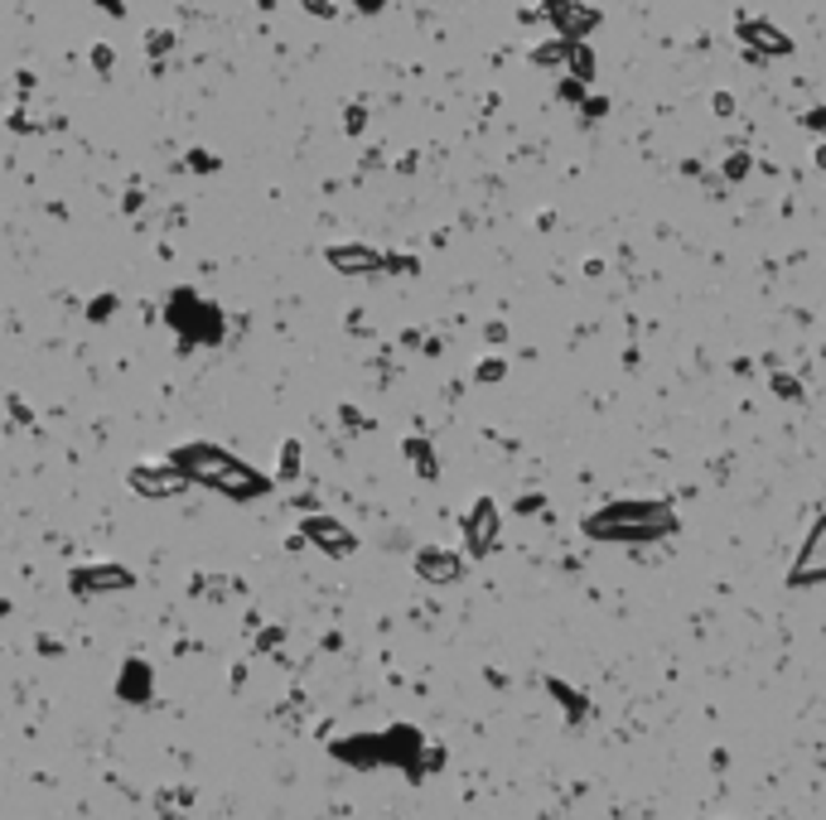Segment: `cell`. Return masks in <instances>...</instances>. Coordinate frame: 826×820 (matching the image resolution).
Listing matches in <instances>:
<instances>
[{"label": "cell", "instance_id": "1", "mask_svg": "<svg viewBox=\"0 0 826 820\" xmlns=\"http://www.w3.org/2000/svg\"><path fill=\"white\" fill-rule=\"evenodd\" d=\"M677 512L672 502L657 498H623V502H605L580 522V531L599 546H647V541H667L677 536Z\"/></svg>", "mask_w": 826, "mask_h": 820}, {"label": "cell", "instance_id": "2", "mask_svg": "<svg viewBox=\"0 0 826 820\" xmlns=\"http://www.w3.org/2000/svg\"><path fill=\"white\" fill-rule=\"evenodd\" d=\"M170 458L198 482V488H214V492H222V498H232V502H256V498L271 492V478H266L262 468H252L247 458L228 454V449H218V444L194 440V444L170 449Z\"/></svg>", "mask_w": 826, "mask_h": 820}, {"label": "cell", "instance_id": "3", "mask_svg": "<svg viewBox=\"0 0 826 820\" xmlns=\"http://www.w3.org/2000/svg\"><path fill=\"white\" fill-rule=\"evenodd\" d=\"M165 323L180 333V347H214V343H222V329H228L222 309L208 305L204 295H194L189 285L165 299Z\"/></svg>", "mask_w": 826, "mask_h": 820}, {"label": "cell", "instance_id": "4", "mask_svg": "<svg viewBox=\"0 0 826 820\" xmlns=\"http://www.w3.org/2000/svg\"><path fill=\"white\" fill-rule=\"evenodd\" d=\"M324 261H329L339 276L416 271V261H411V256H387V252H377V246H363V242H333V246H324Z\"/></svg>", "mask_w": 826, "mask_h": 820}, {"label": "cell", "instance_id": "5", "mask_svg": "<svg viewBox=\"0 0 826 820\" xmlns=\"http://www.w3.org/2000/svg\"><path fill=\"white\" fill-rule=\"evenodd\" d=\"M126 482H131V492H136V498H155V502L180 498V492L194 488V478H189L174 458H165V464H131L126 468Z\"/></svg>", "mask_w": 826, "mask_h": 820}, {"label": "cell", "instance_id": "6", "mask_svg": "<svg viewBox=\"0 0 826 820\" xmlns=\"http://www.w3.org/2000/svg\"><path fill=\"white\" fill-rule=\"evenodd\" d=\"M498 541H503V512H498L494 498H478L474 507L464 512V550L474 560L494 555Z\"/></svg>", "mask_w": 826, "mask_h": 820}, {"label": "cell", "instance_id": "7", "mask_svg": "<svg viewBox=\"0 0 826 820\" xmlns=\"http://www.w3.org/2000/svg\"><path fill=\"white\" fill-rule=\"evenodd\" d=\"M792 589H812V584H826V512L812 522V531L802 536V550L788 570Z\"/></svg>", "mask_w": 826, "mask_h": 820}, {"label": "cell", "instance_id": "8", "mask_svg": "<svg viewBox=\"0 0 826 820\" xmlns=\"http://www.w3.org/2000/svg\"><path fill=\"white\" fill-rule=\"evenodd\" d=\"M300 536H305L309 546H319L324 555H333V560H349L353 550H359V536H353L339 516H324V512H309L305 522H300Z\"/></svg>", "mask_w": 826, "mask_h": 820}, {"label": "cell", "instance_id": "9", "mask_svg": "<svg viewBox=\"0 0 826 820\" xmlns=\"http://www.w3.org/2000/svg\"><path fill=\"white\" fill-rule=\"evenodd\" d=\"M734 39L744 44V53H750L754 63H764V59H788V53H792L788 29H778L774 20H740Z\"/></svg>", "mask_w": 826, "mask_h": 820}, {"label": "cell", "instance_id": "10", "mask_svg": "<svg viewBox=\"0 0 826 820\" xmlns=\"http://www.w3.org/2000/svg\"><path fill=\"white\" fill-rule=\"evenodd\" d=\"M136 575L126 565H77L69 575V589L77 599H97V593H117V589H131Z\"/></svg>", "mask_w": 826, "mask_h": 820}, {"label": "cell", "instance_id": "11", "mask_svg": "<svg viewBox=\"0 0 826 820\" xmlns=\"http://www.w3.org/2000/svg\"><path fill=\"white\" fill-rule=\"evenodd\" d=\"M416 575L426 584H460L464 555H454V550H445V546H426V550H416Z\"/></svg>", "mask_w": 826, "mask_h": 820}, {"label": "cell", "instance_id": "12", "mask_svg": "<svg viewBox=\"0 0 826 820\" xmlns=\"http://www.w3.org/2000/svg\"><path fill=\"white\" fill-rule=\"evenodd\" d=\"M599 20H605V15H599L595 5H580V0H566V5L551 15V25H556V35H561V39L580 44V39H590V35H595V29H599Z\"/></svg>", "mask_w": 826, "mask_h": 820}, {"label": "cell", "instance_id": "13", "mask_svg": "<svg viewBox=\"0 0 826 820\" xmlns=\"http://www.w3.org/2000/svg\"><path fill=\"white\" fill-rule=\"evenodd\" d=\"M401 454H406V464L416 478H426V482L440 478V458H435V444L426 435H406V440H401Z\"/></svg>", "mask_w": 826, "mask_h": 820}, {"label": "cell", "instance_id": "14", "mask_svg": "<svg viewBox=\"0 0 826 820\" xmlns=\"http://www.w3.org/2000/svg\"><path fill=\"white\" fill-rule=\"evenodd\" d=\"M532 63H537V69H566V63H571V39H546V44H537V49H532Z\"/></svg>", "mask_w": 826, "mask_h": 820}, {"label": "cell", "instance_id": "15", "mask_svg": "<svg viewBox=\"0 0 826 820\" xmlns=\"http://www.w3.org/2000/svg\"><path fill=\"white\" fill-rule=\"evenodd\" d=\"M595 49H590V39H580V44H571V63H566V73L571 77H580V83H595Z\"/></svg>", "mask_w": 826, "mask_h": 820}, {"label": "cell", "instance_id": "16", "mask_svg": "<svg viewBox=\"0 0 826 820\" xmlns=\"http://www.w3.org/2000/svg\"><path fill=\"white\" fill-rule=\"evenodd\" d=\"M503 377H508V357H503V353H488L484 363L474 367V381H478V387H494V381H503Z\"/></svg>", "mask_w": 826, "mask_h": 820}, {"label": "cell", "instance_id": "17", "mask_svg": "<svg viewBox=\"0 0 826 820\" xmlns=\"http://www.w3.org/2000/svg\"><path fill=\"white\" fill-rule=\"evenodd\" d=\"M276 478H281V482L300 478V440H286L281 444V468H276Z\"/></svg>", "mask_w": 826, "mask_h": 820}, {"label": "cell", "instance_id": "18", "mask_svg": "<svg viewBox=\"0 0 826 820\" xmlns=\"http://www.w3.org/2000/svg\"><path fill=\"white\" fill-rule=\"evenodd\" d=\"M774 391H778V401H802V381L792 372H774Z\"/></svg>", "mask_w": 826, "mask_h": 820}, {"label": "cell", "instance_id": "19", "mask_svg": "<svg viewBox=\"0 0 826 820\" xmlns=\"http://www.w3.org/2000/svg\"><path fill=\"white\" fill-rule=\"evenodd\" d=\"M93 69H97V77L117 73V53H111V44H93Z\"/></svg>", "mask_w": 826, "mask_h": 820}, {"label": "cell", "instance_id": "20", "mask_svg": "<svg viewBox=\"0 0 826 820\" xmlns=\"http://www.w3.org/2000/svg\"><path fill=\"white\" fill-rule=\"evenodd\" d=\"M744 174H750V150H734L730 160H725V179H734V184H740Z\"/></svg>", "mask_w": 826, "mask_h": 820}, {"label": "cell", "instance_id": "21", "mask_svg": "<svg viewBox=\"0 0 826 820\" xmlns=\"http://www.w3.org/2000/svg\"><path fill=\"white\" fill-rule=\"evenodd\" d=\"M802 131H812V136H826V107L802 111Z\"/></svg>", "mask_w": 826, "mask_h": 820}, {"label": "cell", "instance_id": "22", "mask_svg": "<svg viewBox=\"0 0 826 820\" xmlns=\"http://www.w3.org/2000/svg\"><path fill=\"white\" fill-rule=\"evenodd\" d=\"M170 44H174L170 29H160V35L150 29V35H145V53H150V59H155V53H170Z\"/></svg>", "mask_w": 826, "mask_h": 820}, {"label": "cell", "instance_id": "23", "mask_svg": "<svg viewBox=\"0 0 826 820\" xmlns=\"http://www.w3.org/2000/svg\"><path fill=\"white\" fill-rule=\"evenodd\" d=\"M111 309H117V295H97L93 305H87V319H93V323H102Z\"/></svg>", "mask_w": 826, "mask_h": 820}, {"label": "cell", "instance_id": "24", "mask_svg": "<svg viewBox=\"0 0 826 820\" xmlns=\"http://www.w3.org/2000/svg\"><path fill=\"white\" fill-rule=\"evenodd\" d=\"M300 10L305 15H315V20H333L339 10H333V0H300Z\"/></svg>", "mask_w": 826, "mask_h": 820}, {"label": "cell", "instance_id": "25", "mask_svg": "<svg viewBox=\"0 0 826 820\" xmlns=\"http://www.w3.org/2000/svg\"><path fill=\"white\" fill-rule=\"evenodd\" d=\"M585 87L590 83H580V77H566V83H561V102H575L580 107V102H585Z\"/></svg>", "mask_w": 826, "mask_h": 820}, {"label": "cell", "instance_id": "26", "mask_svg": "<svg viewBox=\"0 0 826 820\" xmlns=\"http://www.w3.org/2000/svg\"><path fill=\"white\" fill-rule=\"evenodd\" d=\"M189 170H204V174H214L218 170V160L208 150H189Z\"/></svg>", "mask_w": 826, "mask_h": 820}, {"label": "cell", "instance_id": "27", "mask_svg": "<svg viewBox=\"0 0 826 820\" xmlns=\"http://www.w3.org/2000/svg\"><path fill=\"white\" fill-rule=\"evenodd\" d=\"M363 121H367V111H363V107H349V111H343V131H349V136H359Z\"/></svg>", "mask_w": 826, "mask_h": 820}, {"label": "cell", "instance_id": "28", "mask_svg": "<svg viewBox=\"0 0 826 820\" xmlns=\"http://www.w3.org/2000/svg\"><path fill=\"white\" fill-rule=\"evenodd\" d=\"M580 111H585L590 121H599V117L609 111V102H605V97H585V102H580Z\"/></svg>", "mask_w": 826, "mask_h": 820}, {"label": "cell", "instance_id": "29", "mask_svg": "<svg viewBox=\"0 0 826 820\" xmlns=\"http://www.w3.org/2000/svg\"><path fill=\"white\" fill-rule=\"evenodd\" d=\"M716 117H734V97L730 93H716Z\"/></svg>", "mask_w": 826, "mask_h": 820}, {"label": "cell", "instance_id": "30", "mask_svg": "<svg viewBox=\"0 0 826 820\" xmlns=\"http://www.w3.org/2000/svg\"><path fill=\"white\" fill-rule=\"evenodd\" d=\"M353 5H359V15H377V10H382L387 0H353Z\"/></svg>", "mask_w": 826, "mask_h": 820}, {"label": "cell", "instance_id": "31", "mask_svg": "<svg viewBox=\"0 0 826 820\" xmlns=\"http://www.w3.org/2000/svg\"><path fill=\"white\" fill-rule=\"evenodd\" d=\"M488 343H508V329H503V323H488Z\"/></svg>", "mask_w": 826, "mask_h": 820}, {"label": "cell", "instance_id": "32", "mask_svg": "<svg viewBox=\"0 0 826 820\" xmlns=\"http://www.w3.org/2000/svg\"><path fill=\"white\" fill-rule=\"evenodd\" d=\"M97 10H102V15H121L126 5H121V0H97Z\"/></svg>", "mask_w": 826, "mask_h": 820}, {"label": "cell", "instance_id": "33", "mask_svg": "<svg viewBox=\"0 0 826 820\" xmlns=\"http://www.w3.org/2000/svg\"><path fill=\"white\" fill-rule=\"evenodd\" d=\"M812 164H817V170H822V174H826V140H822V145H817V155H812Z\"/></svg>", "mask_w": 826, "mask_h": 820}]
</instances>
